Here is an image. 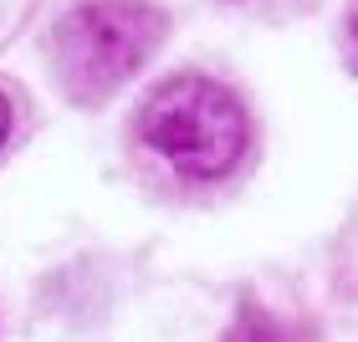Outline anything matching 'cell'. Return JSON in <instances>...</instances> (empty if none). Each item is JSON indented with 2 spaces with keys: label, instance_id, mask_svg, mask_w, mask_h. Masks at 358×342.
I'll list each match as a JSON object with an SVG mask.
<instances>
[{
  "label": "cell",
  "instance_id": "cell-1",
  "mask_svg": "<svg viewBox=\"0 0 358 342\" xmlns=\"http://www.w3.org/2000/svg\"><path fill=\"white\" fill-rule=\"evenodd\" d=\"M143 149L159 154L179 179L210 184L225 179L251 149L246 107L231 87L210 77H169L138 112Z\"/></svg>",
  "mask_w": 358,
  "mask_h": 342
},
{
  "label": "cell",
  "instance_id": "cell-4",
  "mask_svg": "<svg viewBox=\"0 0 358 342\" xmlns=\"http://www.w3.org/2000/svg\"><path fill=\"white\" fill-rule=\"evenodd\" d=\"M353 52H358V15H353Z\"/></svg>",
  "mask_w": 358,
  "mask_h": 342
},
{
  "label": "cell",
  "instance_id": "cell-3",
  "mask_svg": "<svg viewBox=\"0 0 358 342\" xmlns=\"http://www.w3.org/2000/svg\"><path fill=\"white\" fill-rule=\"evenodd\" d=\"M6 138H10V103H6V92H0V149H6Z\"/></svg>",
  "mask_w": 358,
  "mask_h": 342
},
{
  "label": "cell",
  "instance_id": "cell-2",
  "mask_svg": "<svg viewBox=\"0 0 358 342\" xmlns=\"http://www.w3.org/2000/svg\"><path fill=\"white\" fill-rule=\"evenodd\" d=\"M164 15L143 0H87L57 26V72L77 103H103L154 57Z\"/></svg>",
  "mask_w": 358,
  "mask_h": 342
}]
</instances>
